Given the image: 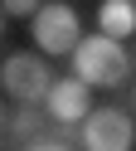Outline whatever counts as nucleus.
<instances>
[{
	"instance_id": "nucleus-1",
	"label": "nucleus",
	"mask_w": 136,
	"mask_h": 151,
	"mask_svg": "<svg viewBox=\"0 0 136 151\" xmlns=\"http://www.w3.org/2000/svg\"><path fill=\"white\" fill-rule=\"evenodd\" d=\"M68 59H73V73L87 88H122L131 78V54L122 49V39H112L102 29L87 34V39H78V49Z\"/></svg>"
},
{
	"instance_id": "nucleus-2",
	"label": "nucleus",
	"mask_w": 136,
	"mask_h": 151,
	"mask_svg": "<svg viewBox=\"0 0 136 151\" xmlns=\"http://www.w3.org/2000/svg\"><path fill=\"white\" fill-rule=\"evenodd\" d=\"M29 39L39 44V54H73L78 39H83V24H78V10L63 5V0H44L29 20Z\"/></svg>"
},
{
	"instance_id": "nucleus-3",
	"label": "nucleus",
	"mask_w": 136,
	"mask_h": 151,
	"mask_svg": "<svg viewBox=\"0 0 136 151\" xmlns=\"http://www.w3.org/2000/svg\"><path fill=\"white\" fill-rule=\"evenodd\" d=\"M0 83L15 102H44L49 88H54V68H49V54H34V49H19V54H5L0 63Z\"/></svg>"
},
{
	"instance_id": "nucleus-4",
	"label": "nucleus",
	"mask_w": 136,
	"mask_h": 151,
	"mask_svg": "<svg viewBox=\"0 0 136 151\" xmlns=\"http://www.w3.org/2000/svg\"><path fill=\"white\" fill-rule=\"evenodd\" d=\"M136 122L122 107H92L83 117V151H131Z\"/></svg>"
},
{
	"instance_id": "nucleus-5",
	"label": "nucleus",
	"mask_w": 136,
	"mask_h": 151,
	"mask_svg": "<svg viewBox=\"0 0 136 151\" xmlns=\"http://www.w3.org/2000/svg\"><path fill=\"white\" fill-rule=\"evenodd\" d=\"M44 112L54 122H78L83 127V117L92 112V98H87V83L78 78H54V88H49V98H44Z\"/></svg>"
},
{
	"instance_id": "nucleus-6",
	"label": "nucleus",
	"mask_w": 136,
	"mask_h": 151,
	"mask_svg": "<svg viewBox=\"0 0 136 151\" xmlns=\"http://www.w3.org/2000/svg\"><path fill=\"white\" fill-rule=\"evenodd\" d=\"M49 132H54V117L44 112V102H19L5 117V137H10V146H19V151H24L29 141L49 137Z\"/></svg>"
},
{
	"instance_id": "nucleus-7",
	"label": "nucleus",
	"mask_w": 136,
	"mask_h": 151,
	"mask_svg": "<svg viewBox=\"0 0 136 151\" xmlns=\"http://www.w3.org/2000/svg\"><path fill=\"white\" fill-rule=\"evenodd\" d=\"M97 29L112 34V39H131V34H136V0H102Z\"/></svg>"
},
{
	"instance_id": "nucleus-8",
	"label": "nucleus",
	"mask_w": 136,
	"mask_h": 151,
	"mask_svg": "<svg viewBox=\"0 0 136 151\" xmlns=\"http://www.w3.org/2000/svg\"><path fill=\"white\" fill-rule=\"evenodd\" d=\"M0 5H5V15H15V20H34V10L44 0H0Z\"/></svg>"
},
{
	"instance_id": "nucleus-9",
	"label": "nucleus",
	"mask_w": 136,
	"mask_h": 151,
	"mask_svg": "<svg viewBox=\"0 0 136 151\" xmlns=\"http://www.w3.org/2000/svg\"><path fill=\"white\" fill-rule=\"evenodd\" d=\"M24 151H73V141H58V137H39V141H29Z\"/></svg>"
},
{
	"instance_id": "nucleus-10",
	"label": "nucleus",
	"mask_w": 136,
	"mask_h": 151,
	"mask_svg": "<svg viewBox=\"0 0 136 151\" xmlns=\"http://www.w3.org/2000/svg\"><path fill=\"white\" fill-rule=\"evenodd\" d=\"M0 34H5V5H0Z\"/></svg>"
},
{
	"instance_id": "nucleus-11",
	"label": "nucleus",
	"mask_w": 136,
	"mask_h": 151,
	"mask_svg": "<svg viewBox=\"0 0 136 151\" xmlns=\"http://www.w3.org/2000/svg\"><path fill=\"white\" fill-rule=\"evenodd\" d=\"M0 132H5V112H0Z\"/></svg>"
}]
</instances>
